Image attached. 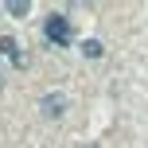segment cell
Segmentation results:
<instances>
[{"label":"cell","instance_id":"cell-2","mask_svg":"<svg viewBox=\"0 0 148 148\" xmlns=\"http://www.w3.org/2000/svg\"><path fill=\"white\" fill-rule=\"evenodd\" d=\"M39 109H43V117H62V113H66V97L62 94H43Z\"/></svg>","mask_w":148,"mask_h":148},{"label":"cell","instance_id":"cell-3","mask_svg":"<svg viewBox=\"0 0 148 148\" xmlns=\"http://www.w3.org/2000/svg\"><path fill=\"white\" fill-rule=\"evenodd\" d=\"M4 12H12V16H27V12H31V0H8Z\"/></svg>","mask_w":148,"mask_h":148},{"label":"cell","instance_id":"cell-4","mask_svg":"<svg viewBox=\"0 0 148 148\" xmlns=\"http://www.w3.org/2000/svg\"><path fill=\"white\" fill-rule=\"evenodd\" d=\"M82 55H86V59H101V43H97V39H86V43H82Z\"/></svg>","mask_w":148,"mask_h":148},{"label":"cell","instance_id":"cell-1","mask_svg":"<svg viewBox=\"0 0 148 148\" xmlns=\"http://www.w3.org/2000/svg\"><path fill=\"white\" fill-rule=\"evenodd\" d=\"M43 31H47V39H51L55 47H66V39H70V23H66V16H59V12L47 20Z\"/></svg>","mask_w":148,"mask_h":148}]
</instances>
